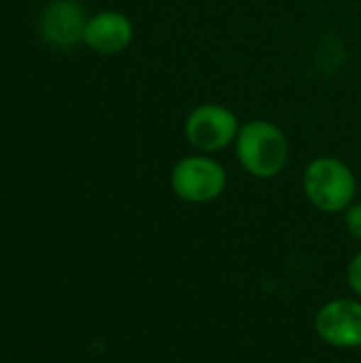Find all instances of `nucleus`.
I'll return each mask as SVG.
<instances>
[{"instance_id":"nucleus-2","label":"nucleus","mask_w":361,"mask_h":363,"mask_svg":"<svg viewBox=\"0 0 361 363\" xmlns=\"http://www.w3.org/2000/svg\"><path fill=\"white\" fill-rule=\"evenodd\" d=\"M302 187L309 202L328 215L347 211L353 204L357 191V179L353 170L338 157H315L302 177Z\"/></svg>"},{"instance_id":"nucleus-1","label":"nucleus","mask_w":361,"mask_h":363,"mask_svg":"<svg viewBox=\"0 0 361 363\" xmlns=\"http://www.w3.org/2000/svg\"><path fill=\"white\" fill-rule=\"evenodd\" d=\"M234 147L240 166L255 179H274L289 162V140L285 132L268 119L243 123Z\"/></svg>"},{"instance_id":"nucleus-4","label":"nucleus","mask_w":361,"mask_h":363,"mask_svg":"<svg viewBox=\"0 0 361 363\" xmlns=\"http://www.w3.org/2000/svg\"><path fill=\"white\" fill-rule=\"evenodd\" d=\"M240 130L238 117L223 104L206 102L196 106L183 125L185 140L200 153H217L236 143Z\"/></svg>"},{"instance_id":"nucleus-8","label":"nucleus","mask_w":361,"mask_h":363,"mask_svg":"<svg viewBox=\"0 0 361 363\" xmlns=\"http://www.w3.org/2000/svg\"><path fill=\"white\" fill-rule=\"evenodd\" d=\"M345 223H347L349 234L361 242V202L360 204H351L345 211Z\"/></svg>"},{"instance_id":"nucleus-6","label":"nucleus","mask_w":361,"mask_h":363,"mask_svg":"<svg viewBox=\"0 0 361 363\" xmlns=\"http://www.w3.org/2000/svg\"><path fill=\"white\" fill-rule=\"evenodd\" d=\"M87 19L77 0H53L40 17V34L49 45L68 49L83 40Z\"/></svg>"},{"instance_id":"nucleus-5","label":"nucleus","mask_w":361,"mask_h":363,"mask_svg":"<svg viewBox=\"0 0 361 363\" xmlns=\"http://www.w3.org/2000/svg\"><path fill=\"white\" fill-rule=\"evenodd\" d=\"M317 336L336 349L361 347V302L351 298H338L319 308L315 317Z\"/></svg>"},{"instance_id":"nucleus-7","label":"nucleus","mask_w":361,"mask_h":363,"mask_svg":"<svg viewBox=\"0 0 361 363\" xmlns=\"http://www.w3.org/2000/svg\"><path fill=\"white\" fill-rule=\"evenodd\" d=\"M134 26L128 15L119 11H100L85 23L83 43L100 55H117L130 47Z\"/></svg>"},{"instance_id":"nucleus-9","label":"nucleus","mask_w":361,"mask_h":363,"mask_svg":"<svg viewBox=\"0 0 361 363\" xmlns=\"http://www.w3.org/2000/svg\"><path fill=\"white\" fill-rule=\"evenodd\" d=\"M347 281H349V287L353 289V294L361 298V251L351 259V264L347 268Z\"/></svg>"},{"instance_id":"nucleus-3","label":"nucleus","mask_w":361,"mask_h":363,"mask_svg":"<svg viewBox=\"0 0 361 363\" xmlns=\"http://www.w3.org/2000/svg\"><path fill=\"white\" fill-rule=\"evenodd\" d=\"M228 185L226 168L206 153H196L179 160L170 172L174 196L189 204H209L217 200Z\"/></svg>"}]
</instances>
